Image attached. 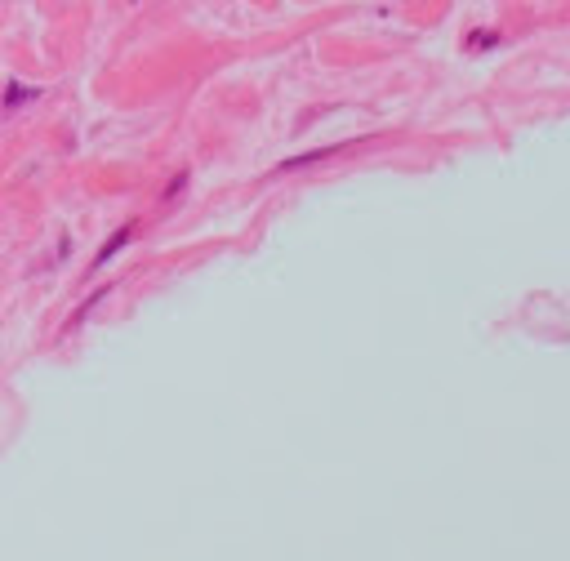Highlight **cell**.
I'll return each instance as SVG.
<instances>
[{
  "mask_svg": "<svg viewBox=\"0 0 570 561\" xmlns=\"http://www.w3.org/2000/svg\"><path fill=\"white\" fill-rule=\"evenodd\" d=\"M27 98H36V89H27V85H14V89L5 94V107H18V103H27Z\"/></svg>",
  "mask_w": 570,
  "mask_h": 561,
  "instance_id": "cell-2",
  "label": "cell"
},
{
  "mask_svg": "<svg viewBox=\"0 0 570 561\" xmlns=\"http://www.w3.org/2000/svg\"><path fill=\"white\" fill-rule=\"evenodd\" d=\"M129 236H134V223H125V227H120V232L112 236L107 245H103V250H98V259H94V268H103V263H112V254H120V250H125V245H129Z\"/></svg>",
  "mask_w": 570,
  "mask_h": 561,
  "instance_id": "cell-1",
  "label": "cell"
}]
</instances>
